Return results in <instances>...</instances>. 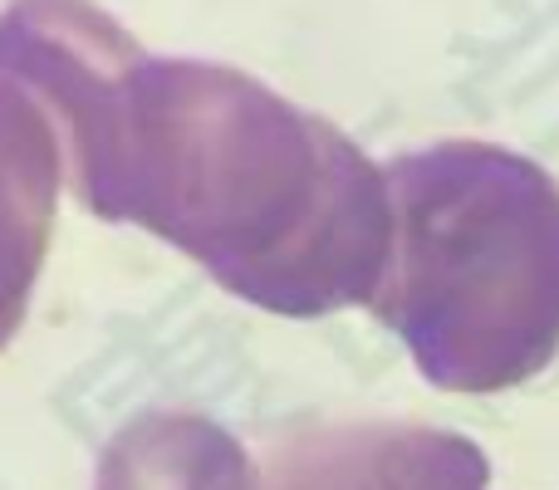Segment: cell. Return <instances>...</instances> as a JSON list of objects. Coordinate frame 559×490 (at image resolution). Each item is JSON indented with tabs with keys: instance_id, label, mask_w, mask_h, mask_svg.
I'll return each mask as SVG.
<instances>
[{
	"instance_id": "7a4b0ae2",
	"label": "cell",
	"mask_w": 559,
	"mask_h": 490,
	"mask_svg": "<svg viewBox=\"0 0 559 490\" xmlns=\"http://www.w3.org/2000/svg\"><path fill=\"white\" fill-rule=\"evenodd\" d=\"M393 255L373 314L437 387L525 378L559 334V206L535 167L481 143L388 163Z\"/></svg>"
},
{
	"instance_id": "3957f363",
	"label": "cell",
	"mask_w": 559,
	"mask_h": 490,
	"mask_svg": "<svg viewBox=\"0 0 559 490\" xmlns=\"http://www.w3.org/2000/svg\"><path fill=\"white\" fill-rule=\"evenodd\" d=\"M481 481L476 446L397 422L314 427L261 466V490H481Z\"/></svg>"
},
{
	"instance_id": "6da1fadb",
	"label": "cell",
	"mask_w": 559,
	"mask_h": 490,
	"mask_svg": "<svg viewBox=\"0 0 559 490\" xmlns=\"http://www.w3.org/2000/svg\"><path fill=\"white\" fill-rule=\"evenodd\" d=\"M0 74L49 113L98 222L153 231L285 319L373 304L393 255L388 172L329 118L246 69L153 55L94 0H10Z\"/></svg>"
},
{
	"instance_id": "5b68a950",
	"label": "cell",
	"mask_w": 559,
	"mask_h": 490,
	"mask_svg": "<svg viewBox=\"0 0 559 490\" xmlns=\"http://www.w3.org/2000/svg\"><path fill=\"white\" fill-rule=\"evenodd\" d=\"M94 490H261V471L212 417L138 413L104 446Z\"/></svg>"
},
{
	"instance_id": "277c9868",
	"label": "cell",
	"mask_w": 559,
	"mask_h": 490,
	"mask_svg": "<svg viewBox=\"0 0 559 490\" xmlns=\"http://www.w3.org/2000/svg\"><path fill=\"white\" fill-rule=\"evenodd\" d=\"M64 177V147L49 113L0 74V354L25 324Z\"/></svg>"
}]
</instances>
